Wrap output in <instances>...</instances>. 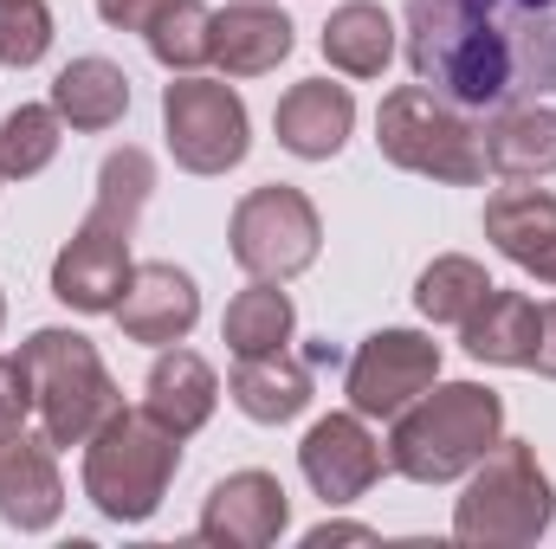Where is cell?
<instances>
[{
	"instance_id": "9",
	"label": "cell",
	"mask_w": 556,
	"mask_h": 549,
	"mask_svg": "<svg viewBox=\"0 0 556 549\" xmlns=\"http://www.w3.org/2000/svg\"><path fill=\"white\" fill-rule=\"evenodd\" d=\"M227 246H233L240 272L285 284V278H298V272H311V266H317L324 220H317L311 194H298V188L273 181V188H253V194L233 207Z\"/></svg>"
},
{
	"instance_id": "30",
	"label": "cell",
	"mask_w": 556,
	"mask_h": 549,
	"mask_svg": "<svg viewBox=\"0 0 556 549\" xmlns=\"http://www.w3.org/2000/svg\"><path fill=\"white\" fill-rule=\"evenodd\" d=\"M175 0H98V20L117 26V33H149Z\"/></svg>"
},
{
	"instance_id": "33",
	"label": "cell",
	"mask_w": 556,
	"mask_h": 549,
	"mask_svg": "<svg viewBox=\"0 0 556 549\" xmlns=\"http://www.w3.org/2000/svg\"><path fill=\"white\" fill-rule=\"evenodd\" d=\"M0 323H7V297H0Z\"/></svg>"
},
{
	"instance_id": "21",
	"label": "cell",
	"mask_w": 556,
	"mask_h": 549,
	"mask_svg": "<svg viewBox=\"0 0 556 549\" xmlns=\"http://www.w3.org/2000/svg\"><path fill=\"white\" fill-rule=\"evenodd\" d=\"M52 111H59L72 130H85V137L117 130L124 111H130V78H124V65H111V59H72V65L52 78Z\"/></svg>"
},
{
	"instance_id": "25",
	"label": "cell",
	"mask_w": 556,
	"mask_h": 549,
	"mask_svg": "<svg viewBox=\"0 0 556 549\" xmlns=\"http://www.w3.org/2000/svg\"><path fill=\"white\" fill-rule=\"evenodd\" d=\"M492 291V278L479 259H466V253H446V259H433L415 284V310L427 323H466L472 310H479V297Z\"/></svg>"
},
{
	"instance_id": "3",
	"label": "cell",
	"mask_w": 556,
	"mask_h": 549,
	"mask_svg": "<svg viewBox=\"0 0 556 549\" xmlns=\"http://www.w3.org/2000/svg\"><path fill=\"white\" fill-rule=\"evenodd\" d=\"M498 439H505V401L485 382H433L427 395H415L395 413L389 472H402L415 485H453Z\"/></svg>"
},
{
	"instance_id": "8",
	"label": "cell",
	"mask_w": 556,
	"mask_h": 549,
	"mask_svg": "<svg viewBox=\"0 0 556 549\" xmlns=\"http://www.w3.org/2000/svg\"><path fill=\"white\" fill-rule=\"evenodd\" d=\"M162 137H168V155L188 175H227V168L247 162L253 124H247V104H240L233 85L181 72V78L162 85Z\"/></svg>"
},
{
	"instance_id": "5",
	"label": "cell",
	"mask_w": 556,
	"mask_h": 549,
	"mask_svg": "<svg viewBox=\"0 0 556 549\" xmlns=\"http://www.w3.org/2000/svg\"><path fill=\"white\" fill-rule=\"evenodd\" d=\"M556 524L551 472L538 465L531 439H498L479 465L466 498L453 505V537L466 549H531Z\"/></svg>"
},
{
	"instance_id": "6",
	"label": "cell",
	"mask_w": 556,
	"mask_h": 549,
	"mask_svg": "<svg viewBox=\"0 0 556 549\" xmlns=\"http://www.w3.org/2000/svg\"><path fill=\"white\" fill-rule=\"evenodd\" d=\"M26 382H33V413L52 446H85L111 413L124 408V388L111 382L104 356L78 330H33L20 343Z\"/></svg>"
},
{
	"instance_id": "17",
	"label": "cell",
	"mask_w": 556,
	"mask_h": 549,
	"mask_svg": "<svg viewBox=\"0 0 556 549\" xmlns=\"http://www.w3.org/2000/svg\"><path fill=\"white\" fill-rule=\"evenodd\" d=\"M485 240L518 272L556 284V194L544 188H505L485 201Z\"/></svg>"
},
{
	"instance_id": "29",
	"label": "cell",
	"mask_w": 556,
	"mask_h": 549,
	"mask_svg": "<svg viewBox=\"0 0 556 549\" xmlns=\"http://www.w3.org/2000/svg\"><path fill=\"white\" fill-rule=\"evenodd\" d=\"M26 413H33L26 362H20V356H0V439H7V433H26Z\"/></svg>"
},
{
	"instance_id": "28",
	"label": "cell",
	"mask_w": 556,
	"mask_h": 549,
	"mask_svg": "<svg viewBox=\"0 0 556 549\" xmlns=\"http://www.w3.org/2000/svg\"><path fill=\"white\" fill-rule=\"evenodd\" d=\"M52 52V13L46 0H20V7H0V65L7 72H26Z\"/></svg>"
},
{
	"instance_id": "2",
	"label": "cell",
	"mask_w": 556,
	"mask_h": 549,
	"mask_svg": "<svg viewBox=\"0 0 556 549\" xmlns=\"http://www.w3.org/2000/svg\"><path fill=\"white\" fill-rule=\"evenodd\" d=\"M149 188H155V162L149 149L124 142L104 155L98 168V201L85 214V227L59 246L52 259V297L65 310H85V317H111L124 284H130V233H137L142 207H149Z\"/></svg>"
},
{
	"instance_id": "4",
	"label": "cell",
	"mask_w": 556,
	"mask_h": 549,
	"mask_svg": "<svg viewBox=\"0 0 556 549\" xmlns=\"http://www.w3.org/2000/svg\"><path fill=\"white\" fill-rule=\"evenodd\" d=\"M181 472V433L149 408H117L85 439V498L111 524H149Z\"/></svg>"
},
{
	"instance_id": "1",
	"label": "cell",
	"mask_w": 556,
	"mask_h": 549,
	"mask_svg": "<svg viewBox=\"0 0 556 549\" xmlns=\"http://www.w3.org/2000/svg\"><path fill=\"white\" fill-rule=\"evenodd\" d=\"M415 85L466 117L556 98V0H408Z\"/></svg>"
},
{
	"instance_id": "7",
	"label": "cell",
	"mask_w": 556,
	"mask_h": 549,
	"mask_svg": "<svg viewBox=\"0 0 556 549\" xmlns=\"http://www.w3.org/2000/svg\"><path fill=\"white\" fill-rule=\"evenodd\" d=\"M376 149L427 181H446V188H472L485 181V130H472L466 111H453L446 98H433L427 85H402L382 98L376 111Z\"/></svg>"
},
{
	"instance_id": "16",
	"label": "cell",
	"mask_w": 556,
	"mask_h": 549,
	"mask_svg": "<svg viewBox=\"0 0 556 549\" xmlns=\"http://www.w3.org/2000/svg\"><path fill=\"white\" fill-rule=\"evenodd\" d=\"M298 26L266 7V0H240V7H220L214 26H207V59L227 72V78H266L291 59V39Z\"/></svg>"
},
{
	"instance_id": "13",
	"label": "cell",
	"mask_w": 556,
	"mask_h": 549,
	"mask_svg": "<svg viewBox=\"0 0 556 549\" xmlns=\"http://www.w3.org/2000/svg\"><path fill=\"white\" fill-rule=\"evenodd\" d=\"M52 452L59 446L46 433L39 439H26V433H7L0 439V524H13L20 537L52 531L59 511H65V478H59V459Z\"/></svg>"
},
{
	"instance_id": "14",
	"label": "cell",
	"mask_w": 556,
	"mask_h": 549,
	"mask_svg": "<svg viewBox=\"0 0 556 549\" xmlns=\"http://www.w3.org/2000/svg\"><path fill=\"white\" fill-rule=\"evenodd\" d=\"M117 330L130 336V343H155V349H168V343H181L188 330H194V317H201V291H194V278L181 272V266H137L130 284H124V297H117Z\"/></svg>"
},
{
	"instance_id": "18",
	"label": "cell",
	"mask_w": 556,
	"mask_h": 549,
	"mask_svg": "<svg viewBox=\"0 0 556 549\" xmlns=\"http://www.w3.org/2000/svg\"><path fill=\"white\" fill-rule=\"evenodd\" d=\"M142 408L155 413L168 433H201L207 420H214V408H220V375L194 356V349H162L155 356V369H149V382H142Z\"/></svg>"
},
{
	"instance_id": "23",
	"label": "cell",
	"mask_w": 556,
	"mask_h": 549,
	"mask_svg": "<svg viewBox=\"0 0 556 549\" xmlns=\"http://www.w3.org/2000/svg\"><path fill=\"white\" fill-rule=\"evenodd\" d=\"M324 59L343 78H382L389 59H395V20L376 0H343L324 20Z\"/></svg>"
},
{
	"instance_id": "15",
	"label": "cell",
	"mask_w": 556,
	"mask_h": 549,
	"mask_svg": "<svg viewBox=\"0 0 556 549\" xmlns=\"http://www.w3.org/2000/svg\"><path fill=\"white\" fill-rule=\"evenodd\" d=\"M273 130H278V149H291L298 162H330L356 130V98H350V85L304 78V85H291L278 98Z\"/></svg>"
},
{
	"instance_id": "19",
	"label": "cell",
	"mask_w": 556,
	"mask_h": 549,
	"mask_svg": "<svg viewBox=\"0 0 556 549\" xmlns=\"http://www.w3.org/2000/svg\"><path fill=\"white\" fill-rule=\"evenodd\" d=\"M227 395L233 408L260 426H285L311 408V362L291 356V349H266V356H240L233 375H227Z\"/></svg>"
},
{
	"instance_id": "32",
	"label": "cell",
	"mask_w": 556,
	"mask_h": 549,
	"mask_svg": "<svg viewBox=\"0 0 556 549\" xmlns=\"http://www.w3.org/2000/svg\"><path fill=\"white\" fill-rule=\"evenodd\" d=\"M330 544H376V531L369 524H317L304 537V549H330Z\"/></svg>"
},
{
	"instance_id": "34",
	"label": "cell",
	"mask_w": 556,
	"mask_h": 549,
	"mask_svg": "<svg viewBox=\"0 0 556 549\" xmlns=\"http://www.w3.org/2000/svg\"><path fill=\"white\" fill-rule=\"evenodd\" d=\"M0 7H20V0H0Z\"/></svg>"
},
{
	"instance_id": "10",
	"label": "cell",
	"mask_w": 556,
	"mask_h": 549,
	"mask_svg": "<svg viewBox=\"0 0 556 549\" xmlns=\"http://www.w3.org/2000/svg\"><path fill=\"white\" fill-rule=\"evenodd\" d=\"M440 382V343L420 330H376L356 343L343 395L363 420H395L415 395H427Z\"/></svg>"
},
{
	"instance_id": "27",
	"label": "cell",
	"mask_w": 556,
	"mask_h": 549,
	"mask_svg": "<svg viewBox=\"0 0 556 549\" xmlns=\"http://www.w3.org/2000/svg\"><path fill=\"white\" fill-rule=\"evenodd\" d=\"M207 26H214V13H207L201 0H175L142 39H149L155 65H168V72H194V65H207Z\"/></svg>"
},
{
	"instance_id": "26",
	"label": "cell",
	"mask_w": 556,
	"mask_h": 549,
	"mask_svg": "<svg viewBox=\"0 0 556 549\" xmlns=\"http://www.w3.org/2000/svg\"><path fill=\"white\" fill-rule=\"evenodd\" d=\"M59 142H65V117H59L52 104H20V111H7V124H0V175H7V181H33L39 168H52Z\"/></svg>"
},
{
	"instance_id": "22",
	"label": "cell",
	"mask_w": 556,
	"mask_h": 549,
	"mask_svg": "<svg viewBox=\"0 0 556 549\" xmlns=\"http://www.w3.org/2000/svg\"><path fill=\"white\" fill-rule=\"evenodd\" d=\"M485 162L511 181L556 175V111L551 104H511L485 124Z\"/></svg>"
},
{
	"instance_id": "24",
	"label": "cell",
	"mask_w": 556,
	"mask_h": 549,
	"mask_svg": "<svg viewBox=\"0 0 556 549\" xmlns=\"http://www.w3.org/2000/svg\"><path fill=\"white\" fill-rule=\"evenodd\" d=\"M291 323H298L291 297L278 291L273 278H253V284L227 304L220 336H227L233 356H266V349H285V343H291Z\"/></svg>"
},
{
	"instance_id": "31",
	"label": "cell",
	"mask_w": 556,
	"mask_h": 549,
	"mask_svg": "<svg viewBox=\"0 0 556 549\" xmlns=\"http://www.w3.org/2000/svg\"><path fill=\"white\" fill-rule=\"evenodd\" d=\"M531 369L556 382V304H544V310H538V356H531Z\"/></svg>"
},
{
	"instance_id": "20",
	"label": "cell",
	"mask_w": 556,
	"mask_h": 549,
	"mask_svg": "<svg viewBox=\"0 0 556 549\" xmlns=\"http://www.w3.org/2000/svg\"><path fill=\"white\" fill-rule=\"evenodd\" d=\"M459 343L472 362H498V369H531L538 356V304L525 291H505L492 284L479 297V310L459 323Z\"/></svg>"
},
{
	"instance_id": "11",
	"label": "cell",
	"mask_w": 556,
	"mask_h": 549,
	"mask_svg": "<svg viewBox=\"0 0 556 549\" xmlns=\"http://www.w3.org/2000/svg\"><path fill=\"white\" fill-rule=\"evenodd\" d=\"M298 465H304V485L324 498V505H356L382 472H389V452L382 439L363 426V413H324L304 446H298Z\"/></svg>"
},
{
	"instance_id": "35",
	"label": "cell",
	"mask_w": 556,
	"mask_h": 549,
	"mask_svg": "<svg viewBox=\"0 0 556 549\" xmlns=\"http://www.w3.org/2000/svg\"><path fill=\"white\" fill-rule=\"evenodd\" d=\"M0 181H7V175H0Z\"/></svg>"
},
{
	"instance_id": "12",
	"label": "cell",
	"mask_w": 556,
	"mask_h": 549,
	"mask_svg": "<svg viewBox=\"0 0 556 549\" xmlns=\"http://www.w3.org/2000/svg\"><path fill=\"white\" fill-rule=\"evenodd\" d=\"M285 524H291V498H285V485L273 472H233L207 491L194 531L227 549H266L285 537Z\"/></svg>"
}]
</instances>
